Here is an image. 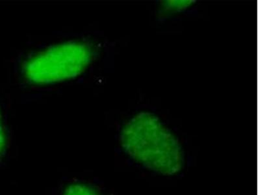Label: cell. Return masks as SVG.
<instances>
[{
    "mask_svg": "<svg viewBox=\"0 0 260 195\" xmlns=\"http://www.w3.org/2000/svg\"><path fill=\"white\" fill-rule=\"evenodd\" d=\"M91 59V50L85 44H61L31 57L24 65V73L36 84L59 82L80 75Z\"/></svg>",
    "mask_w": 260,
    "mask_h": 195,
    "instance_id": "obj_2",
    "label": "cell"
},
{
    "mask_svg": "<svg viewBox=\"0 0 260 195\" xmlns=\"http://www.w3.org/2000/svg\"><path fill=\"white\" fill-rule=\"evenodd\" d=\"M63 195H100L93 187L83 183H73L64 190Z\"/></svg>",
    "mask_w": 260,
    "mask_h": 195,
    "instance_id": "obj_3",
    "label": "cell"
},
{
    "mask_svg": "<svg viewBox=\"0 0 260 195\" xmlns=\"http://www.w3.org/2000/svg\"><path fill=\"white\" fill-rule=\"evenodd\" d=\"M7 145V136L5 129L3 120H2L1 111H0V159L6 150Z\"/></svg>",
    "mask_w": 260,
    "mask_h": 195,
    "instance_id": "obj_5",
    "label": "cell"
},
{
    "mask_svg": "<svg viewBox=\"0 0 260 195\" xmlns=\"http://www.w3.org/2000/svg\"><path fill=\"white\" fill-rule=\"evenodd\" d=\"M192 1H167L164 3V8L167 11H178L186 9L188 7L191 6Z\"/></svg>",
    "mask_w": 260,
    "mask_h": 195,
    "instance_id": "obj_4",
    "label": "cell"
},
{
    "mask_svg": "<svg viewBox=\"0 0 260 195\" xmlns=\"http://www.w3.org/2000/svg\"><path fill=\"white\" fill-rule=\"evenodd\" d=\"M120 141L132 158L150 170L169 176L182 170L183 155L180 144L152 114L135 116L123 127Z\"/></svg>",
    "mask_w": 260,
    "mask_h": 195,
    "instance_id": "obj_1",
    "label": "cell"
}]
</instances>
